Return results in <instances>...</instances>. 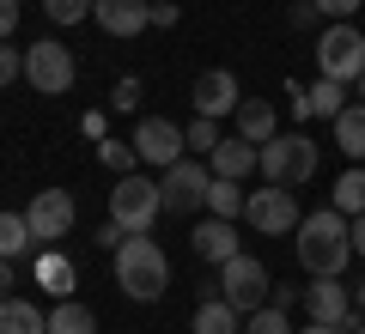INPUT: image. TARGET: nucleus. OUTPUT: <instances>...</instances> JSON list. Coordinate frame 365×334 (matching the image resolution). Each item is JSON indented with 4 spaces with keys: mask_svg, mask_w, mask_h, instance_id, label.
Here are the masks:
<instances>
[{
    "mask_svg": "<svg viewBox=\"0 0 365 334\" xmlns=\"http://www.w3.org/2000/svg\"><path fill=\"white\" fill-rule=\"evenodd\" d=\"M292 249H299V268L304 273H317V280H341V268L353 261V219H341L335 207L304 213Z\"/></svg>",
    "mask_w": 365,
    "mask_h": 334,
    "instance_id": "f257e3e1",
    "label": "nucleus"
},
{
    "mask_svg": "<svg viewBox=\"0 0 365 334\" xmlns=\"http://www.w3.org/2000/svg\"><path fill=\"white\" fill-rule=\"evenodd\" d=\"M116 286L134 298V304H158L170 286V261L165 249L153 244V237H128V244L116 249Z\"/></svg>",
    "mask_w": 365,
    "mask_h": 334,
    "instance_id": "f03ea898",
    "label": "nucleus"
},
{
    "mask_svg": "<svg viewBox=\"0 0 365 334\" xmlns=\"http://www.w3.org/2000/svg\"><path fill=\"white\" fill-rule=\"evenodd\" d=\"M256 170H262V182H274V189H299V182L317 177V140H304V128L299 134H274V140L262 146Z\"/></svg>",
    "mask_w": 365,
    "mask_h": 334,
    "instance_id": "7ed1b4c3",
    "label": "nucleus"
},
{
    "mask_svg": "<svg viewBox=\"0 0 365 334\" xmlns=\"http://www.w3.org/2000/svg\"><path fill=\"white\" fill-rule=\"evenodd\" d=\"M317 73L323 79H335V85H359L365 79V37H359V25H329L323 37H317Z\"/></svg>",
    "mask_w": 365,
    "mask_h": 334,
    "instance_id": "20e7f679",
    "label": "nucleus"
},
{
    "mask_svg": "<svg viewBox=\"0 0 365 334\" xmlns=\"http://www.w3.org/2000/svg\"><path fill=\"white\" fill-rule=\"evenodd\" d=\"M158 213H165V194H158L153 177H122L116 189H110V219H116L128 237H146L158 225Z\"/></svg>",
    "mask_w": 365,
    "mask_h": 334,
    "instance_id": "39448f33",
    "label": "nucleus"
},
{
    "mask_svg": "<svg viewBox=\"0 0 365 334\" xmlns=\"http://www.w3.org/2000/svg\"><path fill=\"white\" fill-rule=\"evenodd\" d=\"M25 79H31V91H43V98H61V91H73L79 61H73V49H67L61 37H43V43L25 49Z\"/></svg>",
    "mask_w": 365,
    "mask_h": 334,
    "instance_id": "423d86ee",
    "label": "nucleus"
},
{
    "mask_svg": "<svg viewBox=\"0 0 365 334\" xmlns=\"http://www.w3.org/2000/svg\"><path fill=\"white\" fill-rule=\"evenodd\" d=\"M268 292H274V280H268V268H262L256 256H232L220 268V298L237 316H256V310L268 304Z\"/></svg>",
    "mask_w": 365,
    "mask_h": 334,
    "instance_id": "0eeeda50",
    "label": "nucleus"
},
{
    "mask_svg": "<svg viewBox=\"0 0 365 334\" xmlns=\"http://www.w3.org/2000/svg\"><path fill=\"white\" fill-rule=\"evenodd\" d=\"M25 225H31V237H37V256L55 249L67 231H73V194L67 189H37V201L25 207Z\"/></svg>",
    "mask_w": 365,
    "mask_h": 334,
    "instance_id": "6e6552de",
    "label": "nucleus"
},
{
    "mask_svg": "<svg viewBox=\"0 0 365 334\" xmlns=\"http://www.w3.org/2000/svg\"><path fill=\"white\" fill-rule=\"evenodd\" d=\"M134 158H140V165L170 170V165H182V158H189V140H182L177 122H165V116H140V122H134Z\"/></svg>",
    "mask_w": 365,
    "mask_h": 334,
    "instance_id": "1a4fd4ad",
    "label": "nucleus"
},
{
    "mask_svg": "<svg viewBox=\"0 0 365 334\" xmlns=\"http://www.w3.org/2000/svg\"><path fill=\"white\" fill-rule=\"evenodd\" d=\"M207 165L201 158H182V165L158 170V194H165V213H201L207 207Z\"/></svg>",
    "mask_w": 365,
    "mask_h": 334,
    "instance_id": "9d476101",
    "label": "nucleus"
},
{
    "mask_svg": "<svg viewBox=\"0 0 365 334\" xmlns=\"http://www.w3.org/2000/svg\"><path fill=\"white\" fill-rule=\"evenodd\" d=\"M244 219L256 225L262 237H287V231H299V201H292V189L262 182V189L244 201Z\"/></svg>",
    "mask_w": 365,
    "mask_h": 334,
    "instance_id": "9b49d317",
    "label": "nucleus"
},
{
    "mask_svg": "<svg viewBox=\"0 0 365 334\" xmlns=\"http://www.w3.org/2000/svg\"><path fill=\"white\" fill-rule=\"evenodd\" d=\"M304 310H311V322H329V328H341V334H359V310H353V286H341V280H317V286H304Z\"/></svg>",
    "mask_w": 365,
    "mask_h": 334,
    "instance_id": "f8f14e48",
    "label": "nucleus"
},
{
    "mask_svg": "<svg viewBox=\"0 0 365 334\" xmlns=\"http://www.w3.org/2000/svg\"><path fill=\"white\" fill-rule=\"evenodd\" d=\"M237 103H244V91H237L232 67H207V73L195 79V116L220 122V116H237Z\"/></svg>",
    "mask_w": 365,
    "mask_h": 334,
    "instance_id": "ddd939ff",
    "label": "nucleus"
},
{
    "mask_svg": "<svg viewBox=\"0 0 365 334\" xmlns=\"http://www.w3.org/2000/svg\"><path fill=\"white\" fill-rule=\"evenodd\" d=\"M91 19L104 25V37L128 43V37H140V31L153 25V0H98V6H91Z\"/></svg>",
    "mask_w": 365,
    "mask_h": 334,
    "instance_id": "4468645a",
    "label": "nucleus"
},
{
    "mask_svg": "<svg viewBox=\"0 0 365 334\" xmlns=\"http://www.w3.org/2000/svg\"><path fill=\"white\" fill-rule=\"evenodd\" d=\"M287 91H292V116H299V122H311V116L335 122L341 110H347V85H335V79H317V85H287Z\"/></svg>",
    "mask_w": 365,
    "mask_h": 334,
    "instance_id": "2eb2a0df",
    "label": "nucleus"
},
{
    "mask_svg": "<svg viewBox=\"0 0 365 334\" xmlns=\"http://www.w3.org/2000/svg\"><path fill=\"white\" fill-rule=\"evenodd\" d=\"M189 249H195L201 261H213V268H225L232 256H244L232 219H207V225H195V231H189Z\"/></svg>",
    "mask_w": 365,
    "mask_h": 334,
    "instance_id": "dca6fc26",
    "label": "nucleus"
},
{
    "mask_svg": "<svg viewBox=\"0 0 365 334\" xmlns=\"http://www.w3.org/2000/svg\"><path fill=\"white\" fill-rule=\"evenodd\" d=\"M274 134H280V116H274V103H262V98H244V103H237V140L268 146Z\"/></svg>",
    "mask_w": 365,
    "mask_h": 334,
    "instance_id": "f3484780",
    "label": "nucleus"
},
{
    "mask_svg": "<svg viewBox=\"0 0 365 334\" xmlns=\"http://www.w3.org/2000/svg\"><path fill=\"white\" fill-rule=\"evenodd\" d=\"M256 158H262V146H250V140H220V146H213V158H207V170H213V177L244 182L250 170H256Z\"/></svg>",
    "mask_w": 365,
    "mask_h": 334,
    "instance_id": "a211bd4d",
    "label": "nucleus"
},
{
    "mask_svg": "<svg viewBox=\"0 0 365 334\" xmlns=\"http://www.w3.org/2000/svg\"><path fill=\"white\" fill-rule=\"evenodd\" d=\"M329 128H335V146L347 152V165H365V103H347Z\"/></svg>",
    "mask_w": 365,
    "mask_h": 334,
    "instance_id": "6ab92c4d",
    "label": "nucleus"
},
{
    "mask_svg": "<svg viewBox=\"0 0 365 334\" xmlns=\"http://www.w3.org/2000/svg\"><path fill=\"white\" fill-rule=\"evenodd\" d=\"M329 207H335L341 219H359L365 213V165H347L335 177V189H329Z\"/></svg>",
    "mask_w": 365,
    "mask_h": 334,
    "instance_id": "aec40b11",
    "label": "nucleus"
},
{
    "mask_svg": "<svg viewBox=\"0 0 365 334\" xmlns=\"http://www.w3.org/2000/svg\"><path fill=\"white\" fill-rule=\"evenodd\" d=\"M37 280H43V292H55V304H61V298H73L79 273H73V261H67L61 249H43L37 256Z\"/></svg>",
    "mask_w": 365,
    "mask_h": 334,
    "instance_id": "412c9836",
    "label": "nucleus"
},
{
    "mask_svg": "<svg viewBox=\"0 0 365 334\" xmlns=\"http://www.w3.org/2000/svg\"><path fill=\"white\" fill-rule=\"evenodd\" d=\"M189 328H195V334H244V316H237L225 298H201V310H195Z\"/></svg>",
    "mask_w": 365,
    "mask_h": 334,
    "instance_id": "4be33fe9",
    "label": "nucleus"
},
{
    "mask_svg": "<svg viewBox=\"0 0 365 334\" xmlns=\"http://www.w3.org/2000/svg\"><path fill=\"white\" fill-rule=\"evenodd\" d=\"M0 334H49V316L37 304H25V298H6L0 304Z\"/></svg>",
    "mask_w": 365,
    "mask_h": 334,
    "instance_id": "5701e85b",
    "label": "nucleus"
},
{
    "mask_svg": "<svg viewBox=\"0 0 365 334\" xmlns=\"http://www.w3.org/2000/svg\"><path fill=\"white\" fill-rule=\"evenodd\" d=\"M244 182H232V177H213L207 182V213L213 219H244Z\"/></svg>",
    "mask_w": 365,
    "mask_h": 334,
    "instance_id": "b1692460",
    "label": "nucleus"
},
{
    "mask_svg": "<svg viewBox=\"0 0 365 334\" xmlns=\"http://www.w3.org/2000/svg\"><path fill=\"white\" fill-rule=\"evenodd\" d=\"M31 249H37V237H31L25 213H0V261H19Z\"/></svg>",
    "mask_w": 365,
    "mask_h": 334,
    "instance_id": "393cba45",
    "label": "nucleus"
},
{
    "mask_svg": "<svg viewBox=\"0 0 365 334\" xmlns=\"http://www.w3.org/2000/svg\"><path fill=\"white\" fill-rule=\"evenodd\" d=\"M49 334H98V316H91L79 298H61L49 310Z\"/></svg>",
    "mask_w": 365,
    "mask_h": 334,
    "instance_id": "a878e982",
    "label": "nucleus"
},
{
    "mask_svg": "<svg viewBox=\"0 0 365 334\" xmlns=\"http://www.w3.org/2000/svg\"><path fill=\"white\" fill-rule=\"evenodd\" d=\"M182 140H189V158H213V146H220V122L195 116L189 128H182Z\"/></svg>",
    "mask_w": 365,
    "mask_h": 334,
    "instance_id": "bb28decb",
    "label": "nucleus"
},
{
    "mask_svg": "<svg viewBox=\"0 0 365 334\" xmlns=\"http://www.w3.org/2000/svg\"><path fill=\"white\" fill-rule=\"evenodd\" d=\"M91 6L98 0H43V13H49V25H79V19H91Z\"/></svg>",
    "mask_w": 365,
    "mask_h": 334,
    "instance_id": "cd10ccee",
    "label": "nucleus"
},
{
    "mask_svg": "<svg viewBox=\"0 0 365 334\" xmlns=\"http://www.w3.org/2000/svg\"><path fill=\"white\" fill-rule=\"evenodd\" d=\"M244 334H299V328H292V322H287V310H274V304H262L256 316L244 322Z\"/></svg>",
    "mask_w": 365,
    "mask_h": 334,
    "instance_id": "c85d7f7f",
    "label": "nucleus"
},
{
    "mask_svg": "<svg viewBox=\"0 0 365 334\" xmlns=\"http://www.w3.org/2000/svg\"><path fill=\"white\" fill-rule=\"evenodd\" d=\"M98 158H104L110 170H122V177H134V165H140L134 146H122V140H98Z\"/></svg>",
    "mask_w": 365,
    "mask_h": 334,
    "instance_id": "c756f323",
    "label": "nucleus"
},
{
    "mask_svg": "<svg viewBox=\"0 0 365 334\" xmlns=\"http://www.w3.org/2000/svg\"><path fill=\"white\" fill-rule=\"evenodd\" d=\"M13 79H25V55L13 43H0V85H13Z\"/></svg>",
    "mask_w": 365,
    "mask_h": 334,
    "instance_id": "7c9ffc66",
    "label": "nucleus"
},
{
    "mask_svg": "<svg viewBox=\"0 0 365 334\" xmlns=\"http://www.w3.org/2000/svg\"><path fill=\"white\" fill-rule=\"evenodd\" d=\"M311 6H317V13H329V19H335V25H347V19L359 13L365 0H311Z\"/></svg>",
    "mask_w": 365,
    "mask_h": 334,
    "instance_id": "2f4dec72",
    "label": "nucleus"
},
{
    "mask_svg": "<svg viewBox=\"0 0 365 334\" xmlns=\"http://www.w3.org/2000/svg\"><path fill=\"white\" fill-rule=\"evenodd\" d=\"M98 244H104V249H110V256H116V249H122V244H128V231H122L116 219H104V225H98Z\"/></svg>",
    "mask_w": 365,
    "mask_h": 334,
    "instance_id": "473e14b6",
    "label": "nucleus"
},
{
    "mask_svg": "<svg viewBox=\"0 0 365 334\" xmlns=\"http://www.w3.org/2000/svg\"><path fill=\"white\" fill-rule=\"evenodd\" d=\"M110 103H116V110H134V103H140V79H122V85L110 91Z\"/></svg>",
    "mask_w": 365,
    "mask_h": 334,
    "instance_id": "72a5a7b5",
    "label": "nucleus"
},
{
    "mask_svg": "<svg viewBox=\"0 0 365 334\" xmlns=\"http://www.w3.org/2000/svg\"><path fill=\"white\" fill-rule=\"evenodd\" d=\"M19 31V0H0V43Z\"/></svg>",
    "mask_w": 365,
    "mask_h": 334,
    "instance_id": "f704fd0d",
    "label": "nucleus"
},
{
    "mask_svg": "<svg viewBox=\"0 0 365 334\" xmlns=\"http://www.w3.org/2000/svg\"><path fill=\"white\" fill-rule=\"evenodd\" d=\"M177 19H182V13H177V6H170V0H153V25H158V31H170V25H177Z\"/></svg>",
    "mask_w": 365,
    "mask_h": 334,
    "instance_id": "c9c22d12",
    "label": "nucleus"
},
{
    "mask_svg": "<svg viewBox=\"0 0 365 334\" xmlns=\"http://www.w3.org/2000/svg\"><path fill=\"white\" fill-rule=\"evenodd\" d=\"M287 19H292V25H317V19H323V13H317L311 0H292V13H287Z\"/></svg>",
    "mask_w": 365,
    "mask_h": 334,
    "instance_id": "e433bc0d",
    "label": "nucleus"
},
{
    "mask_svg": "<svg viewBox=\"0 0 365 334\" xmlns=\"http://www.w3.org/2000/svg\"><path fill=\"white\" fill-rule=\"evenodd\" d=\"M13 286H19V273H13V261H0V304L13 298Z\"/></svg>",
    "mask_w": 365,
    "mask_h": 334,
    "instance_id": "4c0bfd02",
    "label": "nucleus"
},
{
    "mask_svg": "<svg viewBox=\"0 0 365 334\" xmlns=\"http://www.w3.org/2000/svg\"><path fill=\"white\" fill-rule=\"evenodd\" d=\"M292 298H299V286H274V292H268V304H274V310H287Z\"/></svg>",
    "mask_w": 365,
    "mask_h": 334,
    "instance_id": "58836bf2",
    "label": "nucleus"
},
{
    "mask_svg": "<svg viewBox=\"0 0 365 334\" xmlns=\"http://www.w3.org/2000/svg\"><path fill=\"white\" fill-rule=\"evenodd\" d=\"M353 249H359V256H365V213L353 219Z\"/></svg>",
    "mask_w": 365,
    "mask_h": 334,
    "instance_id": "ea45409f",
    "label": "nucleus"
},
{
    "mask_svg": "<svg viewBox=\"0 0 365 334\" xmlns=\"http://www.w3.org/2000/svg\"><path fill=\"white\" fill-rule=\"evenodd\" d=\"M353 310L365 316V280H353Z\"/></svg>",
    "mask_w": 365,
    "mask_h": 334,
    "instance_id": "a19ab883",
    "label": "nucleus"
},
{
    "mask_svg": "<svg viewBox=\"0 0 365 334\" xmlns=\"http://www.w3.org/2000/svg\"><path fill=\"white\" fill-rule=\"evenodd\" d=\"M299 334H341V328H329V322H304Z\"/></svg>",
    "mask_w": 365,
    "mask_h": 334,
    "instance_id": "79ce46f5",
    "label": "nucleus"
},
{
    "mask_svg": "<svg viewBox=\"0 0 365 334\" xmlns=\"http://www.w3.org/2000/svg\"><path fill=\"white\" fill-rule=\"evenodd\" d=\"M359 103H365V79H359Z\"/></svg>",
    "mask_w": 365,
    "mask_h": 334,
    "instance_id": "37998d69",
    "label": "nucleus"
},
{
    "mask_svg": "<svg viewBox=\"0 0 365 334\" xmlns=\"http://www.w3.org/2000/svg\"><path fill=\"white\" fill-rule=\"evenodd\" d=\"M359 334H365V322H359Z\"/></svg>",
    "mask_w": 365,
    "mask_h": 334,
    "instance_id": "c03bdc74",
    "label": "nucleus"
}]
</instances>
